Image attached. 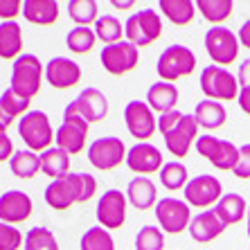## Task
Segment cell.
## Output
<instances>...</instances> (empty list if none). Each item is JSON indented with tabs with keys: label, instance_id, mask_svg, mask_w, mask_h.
I'll return each mask as SVG.
<instances>
[{
	"label": "cell",
	"instance_id": "1",
	"mask_svg": "<svg viewBox=\"0 0 250 250\" xmlns=\"http://www.w3.org/2000/svg\"><path fill=\"white\" fill-rule=\"evenodd\" d=\"M97 192V181L90 174H68L45 187V203L54 209H68L75 203H86Z\"/></svg>",
	"mask_w": 250,
	"mask_h": 250
},
{
	"label": "cell",
	"instance_id": "2",
	"mask_svg": "<svg viewBox=\"0 0 250 250\" xmlns=\"http://www.w3.org/2000/svg\"><path fill=\"white\" fill-rule=\"evenodd\" d=\"M158 128L165 138L169 153H174L176 158H185L189 153L194 140H198V122L194 115H185L181 111H171L160 115L158 120Z\"/></svg>",
	"mask_w": 250,
	"mask_h": 250
},
{
	"label": "cell",
	"instance_id": "3",
	"mask_svg": "<svg viewBox=\"0 0 250 250\" xmlns=\"http://www.w3.org/2000/svg\"><path fill=\"white\" fill-rule=\"evenodd\" d=\"M43 63L34 54H21L12 68V90L23 99H32L41 90Z\"/></svg>",
	"mask_w": 250,
	"mask_h": 250
},
{
	"label": "cell",
	"instance_id": "4",
	"mask_svg": "<svg viewBox=\"0 0 250 250\" xmlns=\"http://www.w3.org/2000/svg\"><path fill=\"white\" fill-rule=\"evenodd\" d=\"M201 90L212 102H232L239 99V79L221 65H208L201 72Z\"/></svg>",
	"mask_w": 250,
	"mask_h": 250
},
{
	"label": "cell",
	"instance_id": "5",
	"mask_svg": "<svg viewBox=\"0 0 250 250\" xmlns=\"http://www.w3.org/2000/svg\"><path fill=\"white\" fill-rule=\"evenodd\" d=\"M124 34L135 47H149L163 36V21L156 9H140L126 21Z\"/></svg>",
	"mask_w": 250,
	"mask_h": 250
},
{
	"label": "cell",
	"instance_id": "6",
	"mask_svg": "<svg viewBox=\"0 0 250 250\" xmlns=\"http://www.w3.org/2000/svg\"><path fill=\"white\" fill-rule=\"evenodd\" d=\"M18 135L29 146V151H47L52 145V124L43 111H29L18 120Z\"/></svg>",
	"mask_w": 250,
	"mask_h": 250
},
{
	"label": "cell",
	"instance_id": "7",
	"mask_svg": "<svg viewBox=\"0 0 250 250\" xmlns=\"http://www.w3.org/2000/svg\"><path fill=\"white\" fill-rule=\"evenodd\" d=\"M196 68V54L187 45H169L158 59V75L167 83L189 77Z\"/></svg>",
	"mask_w": 250,
	"mask_h": 250
},
{
	"label": "cell",
	"instance_id": "8",
	"mask_svg": "<svg viewBox=\"0 0 250 250\" xmlns=\"http://www.w3.org/2000/svg\"><path fill=\"white\" fill-rule=\"evenodd\" d=\"M196 151L209 160L216 169L221 171H232L239 163V149L230 140H221L214 135H198L196 140Z\"/></svg>",
	"mask_w": 250,
	"mask_h": 250
},
{
	"label": "cell",
	"instance_id": "9",
	"mask_svg": "<svg viewBox=\"0 0 250 250\" xmlns=\"http://www.w3.org/2000/svg\"><path fill=\"white\" fill-rule=\"evenodd\" d=\"M239 36L232 34V29L228 27H209L205 32V50H208L209 59L214 61V65L226 68L228 63H232L239 54Z\"/></svg>",
	"mask_w": 250,
	"mask_h": 250
},
{
	"label": "cell",
	"instance_id": "10",
	"mask_svg": "<svg viewBox=\"0 0 250 250\" xmlns=\"http://www.w3.org/2000/svg\"><path fill=\"white\" fill-rule=\"evenodd\" d=\"M126 146L120 138H97L93 145L88 146V160L95 169L99 171H111V169L120 167L126 160Z\"/></svg>",
	"mask_w": 250,
	"mask_h": 250
},
{
	"label": "cell",
	"instance_id": "11",
	"mask_svg": "<svg viewBox=\"0 0 250 250\" xmlns=\"http://www.w3.org/2000/svg\"><path fill=\"white\" fill-rule=\"evenodd\" d=\"M156 219L165 232L169 234H181L183 230L189 228L192 214H189V205L178 198H160L156 203Z\"/></svg>",
	"mask_w": 250,
	"mask_h": 250
},
{
	"label": "cell",
	"instance_id": "12",
	"mask_svg": "<svg viewBox=\"0 0 250 250\" xmlns=\"http://www.w3.org/2000/svg\"><path fill=\"white\" fill-rule=\"evenodd\" d=\"M88 126L90 124L79 115H72V113H63V124L57 128L54 140H57V146L63 149L68 156H75V153H82L83 146H86V135H88Z\"/></svg>",
	"mask_w": 250,
	"mask_h": 250
},
{
	"label": "cell",
	"instance_id": "13",
	"mask_svg": "<svg viewBox=\"0 0 250 250\" xmlns=\"http://www.w3.org/2000/svg\"><path fill=\"white\" fill-rule=\"evenodd\" d=\"M63 113H72V115H79L83 117L88 124H95V122H102L106 115H108V99L102 90L97 88H86L79 93V97L75 102H70L65 106Z\"/></svg>",
	"mask_w": 250,
	"mask_h": 250
},
{
	"label": "cell",
	"instance_id": "14",
	"mask_svg": "<svg viewBox=\"0 0 250 250\" xmlns=\"http://www.w3.org/2000/svg\"><path fill=\"white\" fill-rule=\"evenodd\" d=\"M124 122H126L128 133L133 135L135 140H142V142L153 138V133H156V128H158L153 111L149 108V104L140 102V99H133V102L126 104V108H124Z\"/></svg>",
	"mask_w": 250,
	"mask_h": 250
},
{
	"label": "cell",
	"instance_id": "15",
	"mask_svg": "<svg viewBox=\"0 0 250 250\" xmlns=\"http://www.w3.org/2000/svg\"><path fill=\"white\" fill-rule=\"evenodd\" d=\"M183 192H185V201L189 205H194V208H209L216 201H221L223 187L219 178H214L209 174H201L187 183V187Z\"/></svg>",
	"mask_w": 250,
	"mask_h": 250
},
{
	"label": "cell",
	"instance_id": "16",
	"mask_svg": "<svg viewBox=\"0 0 250 250\" xmlns=\"http://www.w3.org/2000/svg\"><path fill=\"white\" fill-rule=\"evenodd\" d=\"M102 65L106 68V72L120 77L126 75L138 65V47L128 41H120L113 45H104L102 50Z\"/></svg>",
	"mask_w": 250,
	"mask_h": 250
},
{
	"label": "cell",
	"instance_id": "17",
	"mask_svg": "<svg viewBox=\"0 0 250 250\" xmlns=\"http://www.w3.org/2000/svg\"><path fill=\"white\" fill-rule=\"evenodd\" d=\"M97 221L106 230H117L126 221V196L120 189H106L97 203Z\"/></svg>",
	"mask_w": 250,
	"mask_h": 250
},
{
	"label": "cell",
	"instance_id": "18",
	"mask_svg": "<svg viewBox=\"0 0 250 250\" xmlns=\"http://www.w3.org/2000/svg\"><path fill=\"white\" fill-rule=\"evenodd\" d=\"M45 79L52 88L65 90L82 82V68L68 57H54L45 65Z\"/></svg>",
	"mask_w": 250,
	"mask_h": 250
},
{
	"label": "cell",
	"instance_id": "19",
	"mask_svg": "<svg viewBox=\"0 0 250 250\" xmlns=\"http://www.w3.org/2000/svg\"><path fill=\"white\" fill-rule=\"evenodd\" d=\"M126 165L131 171H135V174H140V176L156 174V171H160V169L165 167L160 149H156V146L149 145V142H140V145L131 146L126 153Z\"/></svg>",
	"mask_w": 250,
	"mask_h": 250
},
{
	"label": "cell",
	"instance_id": "20",
	"mask_svg": "<svg viewBox=\"0 0 250 250\" xmlns=\"http://www.w3.org/2000/svg\"><path fill=\"white\" fill-rule=\"evenodd\" d=\"M32 198L21 189H12L0 196V221L12 226V223H25L32 216Z\"/></svg>",
	"mask_w": 250,
	"mask_h": 250
},
{
	"label": "cell",
	"instance_id": "21",
	"mask_svg": "<svg viewBox=\"0 0 250 250\" xmlns=\"http://www.w3.org/2000/svg\"><path fill=\"white\" fill-rule=\"evenodd\" d=\"M226 228L228 226L216 216L214 209H205V212L194 216L187 230H189V234H192V239L196 244H209V241H214L219 234H223Z\"/></svg>",
	"mask_w": 250,
	"mask_h": 250
},
{
	"label": "cell",
	"instance_id": "22",
	"mask_svg": "<svg viewBox=\"0 0 250 250\" xmlns=\"http://www.w3.org/2000/svg\"><path fill=\"white\" fill-rule=\"evenodd\" d=\"M146 104L151 111H158L160 115L165 113H171L176 111V104H178V88L174 83H167V82H156L149 93H146Z\"/></svg>",
	"mask_w": 250,
	"mask_h": 250
},
{
	"label": "cell",
	"instance_id": "23",
	"mask_svg": "<svg viewBox=\"0 0 250 250\" xmlns=\"http://www.w3.org/2000/svg\"><path fill=\"white\" fill-rule=\"evenodd\" d=\"M126 198L131 201L133 208H138L140 212H145V209L156 205V198H158L156 185L146 176H135L126 187Z\"/></svg>",
	"mask_w": 250,
	"mask_h": 250
},
{
	"label": "cell",
	"instance_id": "24",
	"mask_svg": "<svg viewBox=\"0 0 250 250\" xmlns=\"http://www.w3.org/2000/svg\"><path fill=\"white\" fill-rule=\"evenodd\" d=\"M23 16L34 25H54L59 18L57 0H25Z\"/></svg>",
	"mask_w": 250,
	"mask_h": 250
},
{
	"label": "cell",
	"instance_id": "25",
	"mask_svg": "<svg viewBox=\"0 0 250 250\" xmlns=\"http://www.w3.org/2000/svg\"><path fill=\"white\" fill-rule=\"evenodd\" d=\"M23 50V29L16 21H5L0 23V59H18Z\"/></svg>",
	"mask_w": 250,
	"mask_h": 250
},
{
	"label": "cell",
	"instance_id": "26",
	"mask_svg": "<svg viewBox=\"0 0 250 250\" xmlns=\"http://www.w3.org/2000/svg\"><path fill=\"white\" fill-rule=\"evenodd\" d=\"M23 113H29V99H23L12 88H7L0 95V126H12L16 117H21Z\"/></svg>",
	"mask_w": 250,
	"mask_h": 250
},
{
	"label": "cell",
	"instance_id": "27",
	"mask_svg": "<svg viewBox=\"0 0 250 250\" xmlns=\"http://www.w3.org/2000/svg\"><path fill=\"white\" fill-rule=\"evenodd\" d=\"M196 117L198 126L208 128V131H214V128H221L228 120V113L223 108L221 102H212V99H203V102H198L196 104Z\"/></svg>",
	"mask_w": 250,
	"mask_h": 250
},
{
	"label": "cell",
	"instance_id": "28",
	"mask_svg": "<svg viewBox=\"0 0 250 250\" xmlns=\"http://www.w3.org/2000/svg\"><path fill=\"white\" fill-rule=\"evenodd\" d=\"M246 209H248V205H246V198L241 194H223L221 201L216 203L214 212L226 226H234L246 216Z\"/></svg>",
	"mask_w": 250,
	"mask_h": 250
},
{
	"label": "cell",
	"instance_id": "29",
	"mask_svg": "<svg viewBox=\"0 0 250 250\" xmlns=\"http://www.w3.org/2000/svg\"><path fill=\"white\" fill-rule=\"evenodd\" d=\"M41 171L47 174L50 178H54V181L63 178V176L70 174V156L59 146H50L41 156Z\"/></svg>",
	"mask_w": 250,
	"mask_h": 250
},
{
	"label": "cell",
	"instance_id": "30",
	"mask_svg": "<svg viewBox=\"0 0 250 250\" xmlns=\"http://www.w3.org/2000/svg\"><path fill=\"white\" fill-rule=\"evenodd\" d=\"M9 167H12L14 176L23 178V181H29V178H34L41 171V156H36L29 149H23V151H16L12 156Z\"/></svg>",
	"mask_w": 250,
	"mask_h": 250
},
{
	"label": "cell",
	"instance_id": "31",
	"mask_svg": "<svg viewBox=\"0 0 250 250\" xmlns=\"http://www.w3.org/2000/svg\"><path fill=\"white\" fill-rule=\"evenodd\" d=\"M160 12L174 25H189L196 14V5L192 0H160Z\"/></svg>",
	"mask_w": 250,
	"mask_h": 250
},
{
	"label": "cell",
	"instance_id": "32",
	"mask_svg": "<svg viewBox=\"0 0 250 250\" xmlns=\"http://www.w3.org/2000/svg\"><path fill=\"white\" fill-rule=\"evenodd\" d=\"M196 7L205 21H209L212 25H219L226 18H230L234 2L232 0H196Z\"/></svg>",
	"mask_w": 250,
	"mask_h": 250
},
{
	"label": "cell",
	"instance_id": "33",
	"mask_svg": "<svg viewBox=\"0 0 250 250\" xmlns=\"http://www.w3.org/2000/svg\"><path fill=\"white\" fill-rule=\"evenodd\" d=\"M68 14L79 27H88L90 23H97V2L95 0H70Z\"/></svg>",
	"mask_w": 250,
	"mask_h": 250
},
{
	"label": "cell",
	"instance_id": "34",
	"mask_svg": "<svg viewBox=\"0 0 250 250\" xmlns=\"http://www.w3.org/2000/svg\"><path fill=\"white\" fill-rule=\"evenodd\" d=\"M160 183L165 185V189L169 192H178L187 187V167L181 163H167L160 169Z\"/></svg>",
	"mask_w": 250,
	"mask_h": 250
},
{
	"label": "cell",
	"instance_id": "35",
	"mask_svg": "<svg viewBox=\"0 0 250 250\" xmlns=\"http://www.w3.org/2000/svg\"><path fill=\"white\" fill-rule=\"evenodd\" d=\"M95 41H97V34H95L90 27H75L68 32V39H65V43H68L70 52L75 54H86L90 52L95 47Z\"/></svg>",
	"mask_w": 250,
	"mask_h": 250
},
{
	"label": "cell",
	"instance_id": "36",
	"mask_svg": "<svg viewBox=\"0 0 250 250\" xmlns=\"http://www.w3.org/2000/svg\"><path fill=\"white\" fill-rule=\"evenodd\" d=\"M95 34H97V39L104 41L106 45H113V43H120V39H122V34H124V27L115 16H102V18H97V23H95Z\"/></svg>",
	"mask_w": 250,
	"mask_h": 250
},
{
	"label": "cell",
	"instance_id": "37",
	"mask_svg": "<svg viewBox=\"0 0 250 250\" xmlns=\"http://www.w3.org/2000/svg\"><path fill=\"white\" fill-rule=\"evenodd\" d=\"M25 250H59L57 237L47 228H32L25 234Z\"/></svg>",
	"mask_w": 250,
	"mask_h": 250
},
{
	"label": "cell",
	"instance_id": "38",
	"mask_svg": "<svg viewBox=\"0 0 250 250\" xmlns=\"http://www.w3.org/2000/svg\"><path fill=\"white\" fill-rule=\"evenodd\" d=\"M79 246H82V250H115L113 237L106 232V228H102V226L90 228L82 237V244Z\"/></svg>",
	"mask_w": 250,
	"mask_h": 250
},
{
	"label": "cell",
	"instance_id": "39",
	"mask_svg": "<svg viewBox=\"0 0 250 250\" xmlns=\"http://www.w3.org/2000/svg\"><path fill=\"white\" fill-rule=\"evenodd\" d=\"M165 234L156 226H142L135 234V250H163Z\"/></svg>",
	"mask_w": 250,
	"mask_h": 250
},
{
	"label": "cell",
	"instance_id": "40",
	"mask_svg": "<svg viewBox=\"0 0 250 250\" xmlns=\"http://www.w3.org/2000/svg\"><path fill=\"white\" fill-rule=\"evenodd\" d=\"M21 246H25V237L21 234V230L0 221V250H18Z\"/></svg>",
	"mask_w": 250,
	"mask_h": 250
},
{
	"label": "cell",
	"instance_id": "41",
	"mask_svg": "<svg viewBox=\"0 0 250 250\" xmlns=\"http://www.w3.org/2000/svg\"><path fill=\"white\" fill-rule=\"evenodd\" d=\"M232 174L237 178H250V145H244L239 146V163L237 167L232 169Z\"/></svg>",
	"mask_w": 250,
	"mask_h": 250
},
{
	"label": "cell",
	"instance_id": "42",
	"mask_svg": "<svg viewBox=\"0 0 250 250\" xmlns=\"http://www.w3.org/2000/svg\"><path fill=\"white\" fill-rule=\"evenodd\" d=\"M21 12H23V2L21 0H0V18L14 21Z\"/></svg>",
	"mask_w": 250,
	"mask_h": 250
},
{
	"label": "cell",
	"instance_id": "43",
	"mask_svg": "<svg viewBox=\"0 0 250 250\" xmlns=\"http://www.w3.org/2000/svg\"><path fill=\"white\" fill-rule=\"evenodd\" d=\"M14 153L16 151H14L12 140H9V135H7V128L0 126V163H2V160H12Z\"/></svg>",
	"mask_w": 250,
	"mask_h": 250
},
{
	"label": "cell",
	"instance_id": "44",
	"mask_svg": "<svg viewBox=\"0 0 250 250\" xmlns=\"http://www.w3.org/2000/svg\"><path fill=\"white\" fill-rule=\"evenodd\" d=\"M237 79H239V83L244 88H250V57L246 59L244 63L239 65V75H237Z\"/></svg>",
	"mask_w": 250,
	"mask_h": 250
},
{
	"label": "cell",
	"instance_id": "45",
	"mask_svg": "<svg viewBox=\"0 0 250 250\" xmlns=\"http://www.w3.org/2000/svg\"><path fill=\"white\" fill-rule=\"evenodd\" d=\"M239 106H241V111L246 115H250V88H241V93H239Z\"/></svg>",
	"mask_w": 250,
	"mask_h": 250
},
{
	"label": "cell",
	"instance_id": "46",
	"mask_svg": "<svg viewBox=\"0 0 250 250\" xmlns=\"http://www.w3.org/2000/svg\"><path fill=\"white\" fill-rule=\"evenodd\" d=\"M239 43L250 50V21H246V23L241 25V29H239Z\"/></svg>",
	"mask_w": 250,
	"mask_h": 250
},
{
	"label": "cell",
	"instance_id": "47",
	"mask_svg": "<svg viewBox=\"0 0 250 250\" xmlns=\"http://www.w3.org/2000/svg\"><path fill=\"white\" fill-rule=\"evenodd\" d=\"M113 5H115V7H120V9H124V7H131V5H133V2H120V0H115Z\"/></svg>",
	"mask_w": 250,
	"mask_h": 250
},
{
	"label": "cell",
	"instance_id": "48",
	"mask_svg": "<svg viewBox=\"0 0 250 250\" xmlns=\"http://www.w3.org/2000/svg\"><path fill=\"white\" fill-rule=\"evenodd\" d=\"M248 237H250V209H248Z\"/></svg>",
	"mask_w": 250,
	"mask_h": 250
}]
</instances>
